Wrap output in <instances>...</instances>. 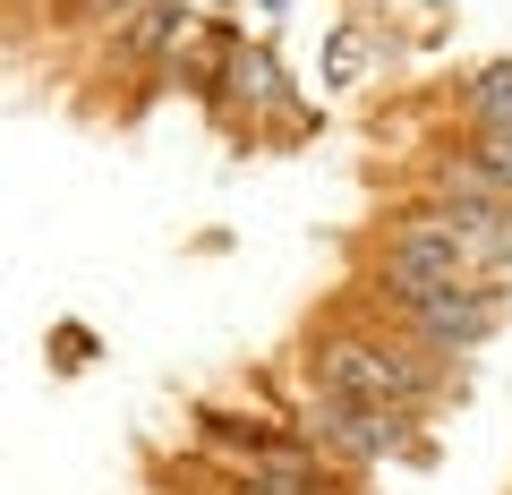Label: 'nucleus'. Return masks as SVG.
<instances>
[{
  "label": "nucleus",
  "instance_id": "6",
  "mask_svg": "<svg viewBox=\"0 0 512 495\" xmlns=\"http://www.w3.org/2000/svg\"><path fill=\"white\" fill-rule=\"evenodd\" d=\"M461 163H470L478 180H487L495 197H504V188H512V137H504V129H478V137H470V154H461Z\"/></svg>",
  "mask_w": 512,
  "mask_h": 495
},
{
  "label": "nucleus",
  "instance_id": "1",
  "mask_svg": "<svg viewBox=\"0 0 512 495\" xmlns=\"http://www.w3.org/2000/svg\"><path fill=\"white\" fill-rule=\"evenodd\" d=\"M316 393H342V402L410 419V410L436 393V376H427L410 350H384V342H367V333H325V342H316Z\"/></svg>",
  "mask_w": 512,
  "mask_h": 495
},
{
  "label": "nucleus",
  "instance_id": "7",
  "mask_svg": "<svg viewBox=\"0 0 512 495\" xmlns=\"http://www.w3.org/2000/svg\"><path fill=\"white\" fill-rule=\"evenodd\" d=\"M470 111H478V129H504V137H512V69H487V77H478Z\"/></svg>",
  "mask_w": 512,
  "mask_h": 495
},
{
  "label": "nucleus",
  "instance_id": "2",
  "mask_svg": "<svg viewBox=\"0 0 512 495\" xmlns=\"http://www.w3.org/2000/svg\"><path fill=\"white\" fill-rule=\"evenodd\" d=\"M461 282H470V239L461 231H444L436 214L393 231V248H384V291L402 299V308H419L436 291H461Z\"/></svg>",
  "mask_w": 512,
  "mask_h": 495
},
{
  "label": "nucleus",
  "instance_id": "4",
  "mask_svg": "<svg viewBox=\"0 0 512 495\" xmlns=\"http://www.w3.org/2000/svg\"><path fill=\"white\" fill-rule=\"evenodd\" d=\"M402 436H410V419H393V410H367V402H342V393H316V444H333V453L384 461Z\"/></svg>",
  "mask_w": 512,
  "mask_h": 495
},
{
  "label": "nucleus",
  "instance_id": "5",
  "mask_svg": "<svg viewBox=\"0 0 512 495\" xmlns=\"http://www.w3.org/2000/svg\"><path fill=\"white\" fill-rule=\"evenodd\" d=\"M231 103H282V69L265 52H239L231 60Z\"/></svg>",
  "mask_w": 512,
  "mask_h": 495
},
{
  "label": "nucleus",
  "instance_id": "3",
  "mask_svg": "<svg viewBox=\"0 0 512 495\" xmlns=\"http://www.w3.org/2000/svg\"><path fill=\"white\" fill-rule=\"evenodd\" d=\"M410 333H419L427 350H444V359H461V350H478L495 333V291H478V282H461V291H436L419 299V308H402Z\"/></svg>",
  "mask_w": 512,
  "mask_h": 495
}]
</instances>
